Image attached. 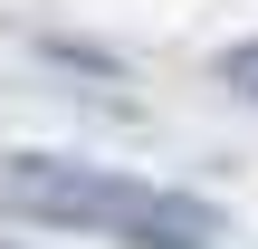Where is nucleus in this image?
<instances>
[{
  "instance_id": "1",
  "label": "nucleus",
  "mask_w": 258,
  "mask_h": 249,
  "mask_svg": "<svg viewBox=\"0 0 258 249\" xmlns=\"http://www.w3.org/2000/svg\"><path fill=\"white\" fill-rule=\"evenodd\" d=\"M0 202L19 221L86 230V240H115V249H220V211L211 202H191L172 182H144V173L67 163V154H10L0 163Z\"/></svg>"
},
{
  "instance_id": "2",
  "label": "nucleus",
  "mask_w": 258,
  "mask_h": 249,
  "mask_svg": "<svg viewBox=\"0 0 258 249\" xmlns=\"http://www.w3.org/2000/svg\"><path fill=\"white\" fill-rule=\"evenodd\" d=\"M220 77H230V86H239V96L258 106V38H249V48H230V58H220Z\"/></svg>"
}]
</instances>
